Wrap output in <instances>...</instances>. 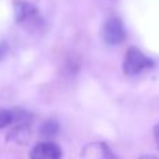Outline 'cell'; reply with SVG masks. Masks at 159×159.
I'll return each mask as SVG.
<instances>
[{
    "label": "cell",
    "instance_id": "6da1fadb",
    "mask_svg": "<svg viewBox=\"0 0 159 159\" xmlns=\"http://www.w3.org/2000/svg\"><path fill=\"white\" fill-rule=\"evenodd\" d=\"M14 16L18 25L24 27L25 30L34 31L42 25V18L39 16L38 8L34 4L22 0L14 2Z\"/></svg>",
    "mask_w": 159,
    "mask_h": 159
},
{
    "label": "cell",
    "instance_id": "7a4b0ae2",
    "mask_svg": "<svg viewBox=\"0 0 159 159\" xmlns=\"http://www.w3.org/2000/svg\"><path fill=\"white\" fill-rule=\"evenodd\" d=\"M154 66V61L149 57H147L140 49L137 48H130L124 56L123 61V70L126 74L135 75L140 74L144 70H148Z\"/></svg>",
    "mask_w": 159,
    "mask_h": 159
},
{
    "label": "cell",
    "instance_id": "3957f363",
    "mask_svg": "<svg viewBox=\"0 0 159 159\" xmlns=\"http://www.w3.org/2000/svg\"><path fill=\"white\" fill-rule=\"evenodd\" d=\"M102 38L107 45H119L126 38L123 22L116 17L109 18L102 28Z\"/></svg>",
    "mask_w": 159,
    "mask_h": 159
},
{
    "label": "cell",
    "instance_id": "277c9868",
    "mask_svg": "<svg viewBox=\"0 0 159 159\" xmlns=\"http://www.w3.org/2000/svg\"><path fill=\"white\" fill-rule=\"evenodd\" d=\"M30 159H61V149L50 141L39 143L30 152Z\"/></svg>",
    "mask_w": 159,
    "mask_h": 159
},
{
    "label": "cell",
    "instance_id": "5b68a950",
    "mask_svg": "<svg viewBox=\"0 0 159 159\" xmlns=\"http://www.w3.org/2000/svg\"><path fill=\"white\" fill-rule=\"evenodd\" d=\"M30 137V129L27 124L21 123V126H17L11 130V133L7 135L8 141H14L17 144H25Z\"/></svg>",
    "mask_w": 159,
    "mask_h": 159
},
{
    "label": "cell",
    "instance_id": "8992f818",
    "mask_svg": "<svg viewBox=\"0 0 159 159\" xmlns=\"http://www.w3.org/2000/svg\"><path fill=\"white\" fill-rule=\"evenodd\" d=\"M57 133H59V124L53 120L46 121V123L42 126V130H41V134L43 135V137H48V138L55 137Z\"/></svg>",
    "mask_w": 159,
    "mask_h": 159
},
{
    "label": "cell",
    "instance_id": "52a82bcc",
    "mask_svg": "<svg viewBox=\"0 0 159 159\" xmlns=\"http://www.w3.org/2000/svg\"><path fill=\"white\" fill-rule=\"evenodd\" d=\"M13 113L10 110H6V109H0V129L3 127H7L8 124L13 121Z\"/></svg>",
    "mask_w": 159,
    "mask_h": 159
},
{
    "label": "cell",
    "instance_id": "ba28073f",
    "mask_svg": "<svg viewBox=\"0 0 159 159\" xmlns=\"http://www.w3.org/2000/svg\"><path fill=\"white\" fill-rule=\"evenodd\" d=\"M103 158H105V159H117L105 145H103Z\"/></svg>",
    "mask_w": 159,
    "mask_h": 159
},
{
    "label": "cell",
    "instance_id": "9c48e42d",
    "mask_svg": "<svg viewBox=\"0 0 159 159\" xmlns=\"http://www.w3.org/2000/svg\"><path fill=\"white\" fill-rule=\"evenodd\" d=\"M154 137H155V141H157L158 147H159V123L155 126V130H154Z\"/></svg>",
    "mask_w": 159,
    "mask_h": 159
},
{
    "label": "cell",
    "instance_id": "30bf717a",
    "mask_svg": "<svg viewBox=\"0 0 159 159\" xmlns=\"http://www.w3.org/2000/svg\"><path fill=\"white\" fill-rule=\"evenodd\" d=\"M140 159H158V158H155V157H149V155H147V157H143V158H140Z\"/></svg>",
    "mask_w": 159,
    "mask_h": 159
}]
</instances>
